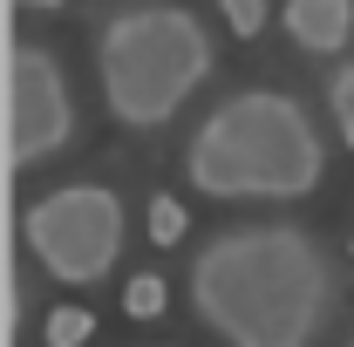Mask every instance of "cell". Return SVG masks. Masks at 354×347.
I'll use <instances>...</instances> for the list:
<instances>
[{
    "mask_svg": "<svg viewBox=\"0 0 354 347\" xmlns=\"http://www.w3.org/2000/svg\"><path fill=\"white\" fill-rule=\"evenodd\" d=\"M327 102H334V123H341V143L354 150V62H348V68H334V82H327Z\"/></svg>",
    "mask_w": 354,
    "mask_h": 347,
    "instance_id": "cell-10",
    "label": "cell"
},
{
    "mask_svg": "<svg viewBox=\"0 0 354 347\" xmlns=\"http://www.w3.org/2000/svg\"><path fill=\"white\" fill-rule=\"evenodd\" d=\"M218 14H225V28H232L239 41H259L272 7H266V0H218Z\"/></svg>",
    "mask_w": 354,
    "mask_h": 347,
    "instance_id": "cell-9",
    "label": "cell"
},
{
    "mask_svg": "<svg viewBox=\"0 0 354 347\" xmlns=\"http://www.w3.org/2000/svg\"><path fill=\"white\" fill-rule=\"evenodd\" d=\"M348 347H354V341H348Z\"/></svg>",
    "mask_w": 354,
    "mask_h": 347,
    "instance_id": "cell-13",
    "label": "cell"
},
{
    "mask_svg": "<svg viewBox=\"0 0 354 347\" xmlns=\"http://www.w3.org/2000/svg\"><path fill=\"white\" fill-rule=\"evenodd\" d=\"M184 177L191 191L225 198V205H293L320 191L327 177V150L313 130L307 102L286 88H239L198 123L191 150H184Z\"/></svg>",
    "mask_w": 354,
    "mask_h": 347,
    "instance_id": "cell-2",
    "label": "cell"
},
{
    "mask_svg": "<svg viewBox=\"0 0 354 347\" xmlns=\"http://www.w3.org/2000/svg\"><path fill=\"white\" fill-rule=\"evenodd\" d=\"M150 238L157 245H177L184 238V205L177 198H150Z\"/></svg>",
    "mask_w": 354,
    "mask_h": 347,
    "instance_id": "cell-11",
    "label": "cell"
},
{
    "mask_svg": "<svg viewBox=\"0 0 354 347\" xmlns=\"http://www.w3.org/2000/svg\"><path fill=\"white\" fill-rule=\"evenodd\" d=\"M205 75H212V41L198 14H184L171 0L123 7L95 35V82L123 130H164L205 88Z\"/></svg>",
    "mask_w": 354,
    "mask_h": 347,
    "instance_id": "cell-3",
    "label": "cell"
},
{
    "mask_svg": "<svg viewBox=\"0 0 354 347\" xmlns=\"http://www.w3.org/2000/svg\"><path fill=\"white\" fill-rule=\"evenodd\" d=\"M191 306L225 347H313L334 272L300 225H232L191 259Z\"/></svg>",
    "mask_w": 354,
    "mask_h": 347,
    "instance_id": "cell-1",
    "label": "cell"
},
{
    "mask_svg": "<svg viewBox=\"0 0 354 347\" xmlns=\"http://www.w3.org/2000/svg\"><path fill=\"white\" fill-rule=\"evenodd\" d=\"M123 313H130V320H157V313H164V279H157V272H136L130 286H123Z\"/></svg>",
    "mask_w": 354,
    "mask_h": 347,
    "instance_id": "cell-8",
    "label": "cell"
},
{
    "mask_svg": "<svg viewBox=\"0 0 354 347\" xmlns=\"http://www.w3.org/2000/svg\"><path fill=\"white\" fill-rule=\"evenodd\" d=\"M88 327H95V313H88V306H55L41 334H48V347H82Z\"/></svg>",
    "mask_w": 354,
    "mask_h": 347,
    "instance_id": "cell-7",
    "label": "cell"
},
{
    "mask_svg": "<svg viewBox=\"0 0 354 347\" xmlns=\"http://www.w3.org/2000/svg\"><path fill=\"white\" fill-rule=\"evenodd\" d=\"M21 238L62 286H95L123 252V198L109 184H62L21 212Z\"/></svg>",
    "mask_w": 354,
    "mask_h": 347,
    "instance_id": "cell-4",
    "label": "cell"
},
{
    "mask_svg": "<svg viewBox=\"0 0 354 347\" xmlns=\"http://www.w3.org/2000/svg\"><path fill=\"white\" fill-rule=\"evenodd\" d=\"M286 35L307 55H341L354 35V0H286Z\"/></svg>",
    "mask_w": 354,
    "mask_h": 347,
    "instance_id": "cell-6",
    "label": "cell"
},
{
    "mask_svg": "<svg viewBox=\"0 0 354 347\" xmlns=\"http://www.w3.org/2000/svg\"><path fill=\"white\" fill-rule=\"evenodd\" d=\"M28 14H55V7H68V0H21Z\"/></svg>",
    "mask_w": 354,
    "mask_h": 347,
    "instance_id": "cell-12",
    "label": "cell"
},
{
    "mask_svg": "<svg viewBox=\"0 0 354 347\" xmlns=\"http://www.w3.org/2000/svg\"><path fill=\"white\" fill-rule=\"evenodd\" d=\"M68 136H75V102L62 82V62L35 41H14L7 48V164L28 171L55 157Z\"/></svg>",
    "mask_w": 354,
    "mask_h": 347,
    "instance_id": "cell-5",
    "label": "cell"
}]
</instances>
